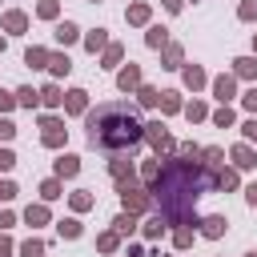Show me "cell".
Segmentation results:
<instances>
[{
  "label": "cell",
  "instance_id": "obj_36",
  "mask_svg": "<svg viewBox=\"0 0 257 257\" xmlns=\"http://www.w3.org/2000/svg\"><path fill=\"white\" fill-rule=\"evenodd\" d=\"M185 112H189V120H201V116H205V108H201V104H189Z\"/></svg>",
  "mask_w": 257,
  "mask_h": 257
},
{
  "label": "cell",
  "instance_id": "obj_3",
  "mask_svg": "<svg viewBox=\"0 0 257 257\" xmlns=\"http://www.w3.org/2000/svg\"><path fill=\"white\" fill-rule=\"evenodd\" d=\"M145 137H149L157 149H173V137L165 133V124H145Z\"/></svg>",
  "mask_w": 257,
  "mask_h": 257
},
{
  "label": "cell",
  "instance_id": "obj_22",
  "mask_svg": "<svg viewBox=\"0 0 257 257\" xmlns=\"http://www.w3.org/2000/svg\"><path fill=\"white\" fill-rule=\"evenodd\" d=\"M20 253H24V257H40V253H44V245H40V241H24V249H20Z\"/></svg>",
  "mask_w": 257,
  "mask_h": 257
},
{
  "label": "cell",
  "instance_id": "obj_32",
  "mask_svg": "<svg viewBox=\"0 0 257 257\" xmlns=\"http://www.w3.org/2000/svg\"><path fill=\"white\" fill-rule=\"evenodd\" d=\"M12 133H16V124H12V120H0V141H8Z\"/></svg>",
  "mask_w": 257,
  "mask_h": 257
},
{
  "label": "cell",
  "instance_id": "obj_30",
  "mask_svg": "<svg viewBox=\"0 0 257 257\" xmlns=\"http://www.w3.org/2000/svg\"><path fill=\"white\" fill-rule=\"evenodd\" d=\"M217 185H221V189H233V185H237V177H233V173H221V177H217Z\"/></svg>",
  "mask_w": 257,
  "mask_h": 257
},
{
  "label": "cell",
  "instance_id": "obj_16",
  "mask_svg": "<svg viewBox=\"0 0 257 257\" xmlns=\"http://www.w3.org/2000/svg\"><path fill=\"white\" fill-rule=\"evenodd\" d=\"M213 88H217V96H221V100H229V96H233V80H229V76H221Z\"/></svg>",
  "mask_w": 257,
  "mask_h": 257
},
{
  "label": "cell",
  "instance_id": "obj_10",
  "mask_svg": "<svg viewBox=\"0 0 257 257\" xmlns=\"http://www.w3.org/2000/svg\"><path fill=\"white\" fill-rule=\"evenodd\" d=\"M233 161H237L241 169H249V165H257V161H253V153H249L245 145H237V149H233Z\"/></svg>",
  "mask_w": 257,
  "mask_h": 257
},
{
  "label": "cell",
  "instance_id": "obj_40",
  "mask_svg": "<svg viewBox=\"0 0 257 257\" xmlns=\"http://www.w3.org/2000/svg\"><path fill=\"white\" fill-rule=\"evenodd\" d=\"M245 137H249V141H257V120H245Z\"/></svg>",
  "mask_w": 257,
  "mask_h": 257
},
{
  "label": "cell",
  "instance_id": "obj_7",
  "mask_svg": "<svg viewBox=\"0 0 257 257\" xmlns=\"http://www.w3.org/2000/svg\"><path fill=\"white\" fill-rule=\"evenodd\" d=\"M76 169H80L76 157H60V161H56V173H60V177H76Z\"/></svg>",
  "mask_w": 257,
  "mask_h": 257
},
{
  "label": "cell",
  "instance_id": "obj_38",
  "mask_svg": "<svg viewBox=\"0 0 257 257\" xmlns=\"http://www.w3.org/2000/svg\"><path fill=\"white\" fill-rule=\"evenodd\" d=\"M241 16H245V20H253V16H257V4H241Z\"/></svg>",
  "mask_w": 257,
  "mask_h": 257
},
{
  "label": "cell",
  "instance_id": "obj_8",
  "mask_svg": "<svg viewBox=\"0 0 257 257\" xmlns=\"http://www.w3.org/2000/svg\"><path fill=\"white\" fill-rule=\"evenodd\" d=\"M56 40H60V44H72V40H76V24H68V20L56 24Z\"/></svg>",
  "mask_w": 257,
  "mask_h": 257
},
{
  "label": "cell",
  "instance_id": "obj_21",
  "mask_svg": "<svg viewBox=\"0 0 257 257\" xmlns=\"http://www.w3.org/2000/svg\"><path fill=\"white\" fill-rule=\"evenodd\" d=\"M157 100H161V104H165V112H173V108H177V104H181V100H177V92H161V96H157Z\"/></svg>",
  "mask_w": 257,
  "mask_h": 257
},
{
  "label": "cell",
  "instance_id": "obj_28",
  "mask_svg": "<svg viewBox=\"0 0 257 257\" xmlns=\"http://www.w3.org/2000/svg\"><path fill=\"white\" fill-rule=\"evenodd\" d=\"M145 16H149V8H145V4H137V8H133V12H128V20H137V24H141V20H145Z\"/></svg>",
  "mask_w": 257,
  "mask_h": 257
},
{
  "label": "cell",
  "instance_id": "obj_42",
  "mask_svg": "<svg viewBox=\"0 0 257 257\" xmlns=\"http://www.w3.org/2000/svg\"><path fill=\"white\" fill-rule=\"evenodd\" d=\"M0 257H12V245H8L4 237H0Z\"/></svg>",
  "mask_w": 257,
  "mask_h": 257
},
{
  "label": "cell",
  "instance_id": "obj_27",
  "mask_svg": "<svg viewBox=\"0 0 257 257\" xmlns=\"http://www.w3.org/2000/svg\"><path fill=\"white\" fill-rule=\"evenodd\" d=\"M213 120L225 128V124H233V112H229V108H217V116H213Z\"/></svg>",
  "mask_w": 257,
  "mask_h": 257
},
{
  "label": "cell",
  "instance_id": "obj_13",
  "mask_svg": "<svg viewBox=\"0 0 257 257\" xmlns=\"http://www.w3.org/2000/svg\"><path fill=\"white\" fill-rule=\"evenodd\" d=\"M24 60H28L32 68H40V64L48 60V52H44V48H28V56H24Z\"/></svg>",
  "mask_w": 257,
  "mask_h": 257
},
{
  "label": "cell",
  "instance_id": "obj_35",
  "mask_svg": "<svg viewBox=\"0 0 257 257\" xmlns=\"http://www.w3.org/2000/svg\"><path fill=\"white\" fill-rule=\"evenodd\" d=\"M141 104H157V92L153 88H141Z\"/></svg>",
  "mask_w": 257,
  "mask_h": 257
},
{
  "label": "cell",
  "instance_id": "obj_26",
  "mask_svg": "<svg viewBox=\"0 0 257 257\" xmlns=\"http://www.w3.org/2000/svg\"><path fill=\"white\" fill-rule=\"evenodd\" d=\"M185 80H189V84H193V88H197V84H201V80H205V76H201V68H185Z\"/></svg>",
  "mask_w": 257,
  "mask_h": 257
},
{
  "label": "cell",
  "instance_id": "obj_17",
  "mask_svg": "<svg viewBox=\"0 0 257 257\" xmlns=\"http://www.w3.org/2000/svg\"><path fill=\"white\" fill-rule=\"evenodd\" d=\"M40 100H44V104H60L64 96H60V88H56V84H48V88L40 92Z\"/></svg>",
  "mask_w": 257,
  "mask_h": 257
},
{
  "label": "cell",
  "instance_id": "obj_23",
  "mask_svg": "<svg viewBox=\"0 0 257 257\" xmlns=\"http://www.w3.org/2000/svg\"><path fill=\"white\" fill-rule=\"evenodd\" d=\"M149 44L161 48V44H165V28H149Z\"/></svg>",
  "mask_w": 257,
  "mask_h": 257
},
{
  "label": "cell",
  "instance_id": "obj_44",
  "mask_svg": "<svg viewBox=\"0 0 257 257\" xmlns=\"http://www.w3.org/2000/svg\"><path fill=\"white\" fill-rule=\"evenodd\" d=\"M0 108H12V96L8 92H0Z\"/></svg>",
  "mask_w": 257,
  "mask_h": 257
},
{
  "label": "cell",
  "instance_id": "obj_1",
  "mask_svg": "<svg viewBox=\"0 0 257 257\" xmlns=\"http://www.w3.org/2000/svg\"><path fill=\"white\" fill-rule=\"evenodd\" d=\"M213 185H217V177H213V169H209V165L169 161V165L161 169V177H157L153 193L161 197V209H165L177 225H185V221L193 217V201H197L205 189H213Z\"/></svg>",
  "mask_w": 257,
  "mask_h": 257
},
{
  "label": "cell",
  "instance_id": "obj_25",
  "mask_svg": "<svg viewBox=\"0 0 257 257\" xmlns=\"http://www.w3.org/2000/svg\"><path fill=\"white\" fill-rule=\"evenodd\" d=\"M60 233H64V237H80V225H76V221H60Z\"/></svg>",
  "mask_w": 257,
  "mask_h": 257
},
{
  "label": "cell",
  "instance_id": "obj_2",
  "mask_svg": "<svg viewBox=\"0 0 257 257\" xmlns=\"http://www.w3.org/2000/svg\"><path fill=\"white\" fill-rule=\"evenodd\" d=\"M145 137V124L137 116L133 104L124 100H108L96 104V112H88V145L104 149V153H133Z\"/></svg>",
  "mask_w": 257,
  "mask_h": 257
},
{
  "label": "cell",
  "instance_id": "obj_33",
  "mask_svg": "<svg viewBox=\"0 0 257 257\" xmlns=\"http://www.w3.org/2000/svg\"><path fill=\"white\" fill-rule=\"evenodd\" d=\"M12 165H16V157H12L8 149H0V169H12Z\"/></svg>",
  "mask_w": 257,
  "mask_h": 257
},
{
  "label": "cell",
  "instance_id": "obj_15",
  "mask_svg": "<svg viewBox=\"0 0 257 257\" xmlns=\"http://www.w3.org/2000/svg\"><path fill=\"white\" fill-rule=\"evenodd\" d=\"M137 80H141V72H137V68H124V72H120V88H124V92H128Z\"/></svg>",
  "mask_w": 257,
  "mask_h": 257
},
{
  "label": "cell",
  "instance_id": "obj_34",
  "mask_svg": "<svg viewBox=\"0 0 257 257\" xmlns=\"http://www.w3.org/2000/svg\"><path fill=\"white\" fill-rule=\"evenodd\" d=\"M40 16H56V0H44L40 4Z\"/></svg>",
  "mask_w": 257,
  "mask_h": 257
},
{
  "label": "cell",
  "instance_id": "obj_31",
  "mask_svg": "<svg viewBox=\"0 0 257 257\" xmlns=\"http://www.w3.org/2000/svg\"><path fill=\"white\" fill-rule=\"evenodd\" d=\"M96 245H100V249H116V233H104Z\"/></svg>",
  "mask_w": 257,
  "mask_h": 257
},
{
  "label": "cell",
  "instance_id": "obj_5",
  "mask_svg": "<svg viewBox=\"0 0 257 257\" xmlns=\"http://www.w3.org/2000/svg\"><path fill=\"white\" fill-rule=\"evenodd\" d=\"M201 233H205V237H221V233H225V217H205V221H201Z\"/></svg>",
  "mask_w": 257,
  "mask_h": 257
},
{
  "label": "cell",
  "instance_id": "obj_20",
  "mask_svg": "<svg viewBox=\"0 0 257 257\" xmlns=\"http://www.w3.org/2000/svg\"><path fill=\"white\" fill-rule=\"evenodd\" d=\"M16 96H20V104H28V108H32V104H36V100H40V92H32V88H20V92H16Z\"/></svg>",
  "mask_w": 257,
  "mask_h": 257
},
{
  "label": "cell",
  "instance_id": "obj_11",
  "mask_svg": "<svg viewBox=\"0 0 257 257\" xmlns=\"http://www.w3.org/2000/svg\"><path fill=\"white\" fill-rule=\"evenodd\" d=\"M68 112H84V92H80V88L68 92Z\"/></svg>",
  "mask_w": 257,
  "mask_h": 257
},
{
  "label": "cell",
  "instance_id": "obj_12",
  "mask_svg": "<svg viewBox=\"0 0 257 257\" xmlns=\"http://www.w3.org/2000/svg\"><path fill=\"white\" fill-rule=\"evenodd\" d=\"M24 217H28V225H40V221H48V209H44V205H32Z\"/></svg>",
  "mask_w": 257,
  "mask_h": 257
},
{
  "label": "cell",
  "instance_id": "obj_37",
  "mask_svg": "<svg viewBox=\"0 0 257 257\" xmlns=\"http://www.w3.org/2000/svg\"><path fill=\"white\" fill-rule=\"evenodd\" d=\"M116 229L120 233H133V217H116Z\"/></svg>",
  "mask_w": 257,
  "mask_h": 257
},
{
  "label": "cell",
  "instance_id": "obj_4",
  "mask_svg": "<svg viewBox=\"0 0 257 257\" xmlns=\"http://www.w3.org/2000/svg\"><path fill=\"white\" fill-rule=\"evenodd\" d=\"M120 197H124V205H128V209H145V205H149V197H145V193H137V189H128V185L120 189Z\"/></svg>",
  "mask_w": 257,
  "mask_h": 257
},
{
  "label": "cell",
  "instance_id": "obj_19",
  "mask_svg": "<svg viewBox=\"0 0 257 257\" xmlns=\"http://www.w3.org/2000/svg\"><path fill=\"white\" fill-rule=\"evenodd\" d=\"M84 44H88V52H96V48H104V28H96V32H92V36H88Z\"/></svg>",
  "mask_w": 257,
  "mask_h": 257
},
{
  "label": "cell",
  "instance_id": "obj_47",
  "mask_svg": "<svg viewBox=\"0 0 257 257\" xmlns=\"http://www.w3.org/2000/svg\"><path fill=\"white\" fill-rule=\"evenodd\" d=\"M249 257H257V253H249Z\"/></svg>",
  "mask_w": 257,
  "mask_h": 257
},
{
  "label": "cell",
  "instance_id": "obj_46",
  "mask_svg": "<svg viewBox=\"0 0 257 257\" xmlns=\"http://www.w3.org/2000/svg\"><path fill=\"white\" fill-rule=\"evenodd\" d=\"M0 48H4V40H0Z\"/></svg>",
  "mask_w": 257,
  "mask_h": 257
},
{
  "label": "cell",
  "instance_id": "obj_29",
  "mask_svg": "<svg viewBox=\"0 0 257 257\" xmlns=\"http://www.w3.org/2000/svg\"><path fill=\"white\" fill-rule=\"evenodd\" d=\"M165 60H169L165 68H177V60H181V48H169V52H165Z\"/></svg>",
  "mask_w": 257,
  "mask_h": 257
},
{
  "label": "cell",
  "instance_id": "obj_18",
  "mask_svg": "<svg viewBox=\"0 0 257 257\" xmlns=\"http://www.w3.org/2000/svg\"><path fill=\"white\" fill-rule=\"evenodd\" d=\"M237 72H241V76H257V60L241 56V60H237Z\"/></svg>",
  "mask_w": 257,
  "mask_h": 257
},
{
  "label": "cell",
  "instance_id": "obj_9",
  "mask_svg": "<svg viewBox=\"0 0 257 257\" xmlns=\"http://www.w3.org/2000/svg\"><path fill=\"white\" fill-rule=\"evenodd\" d=\"M24 24H28V20H24V12H8V16H4V28H8V32H20Z\"/></svg>",
  "mask_w": 257,
  "mask_h": 257
},
{
  "label": "cell",
  "instance_id": "obj_39",
  "mask_svg": "<svg viewBox=\"0 0 257 257\" xmlns=\"http://www.w3.org/2000/svg\"><path fill=\"white\" fill-rule=\"evenodd\" d=\"M245 108H257V88H249V92H245Z\"/></svg>",
  "mask_w": 257,
  "mask_h": 257
},
{
  "label": "cell",
  "instance_id": "obj_24",
  "mask_svg": "<svg viewBox=\"0 0 257 257\" xmlns=\"http://www.w3.org/2000/svg\"><path fill=\"white\" fill-rule=\"evenodd\" d=\"M40 193L52 201V197H60V185H56V181H44V185H40Z\"/></svg>",
  "mask_w": 257,
  "mask_h": 257
},
{
  "label": "cell",
  "instance_id": "obj_45",
  "mask_svg": "<svg viewBox=\"0 0 257 257\" xmlns=\"http://www.w3.org/2000/svg\"><path fill=\"white\" fill-rule=\"evenodd\" d=\"M165 8H169V12H177V8H181V0H165Z\"/></svg>",
  "mask_w": 257,
  "mask_h": 257
},
{
  "label": "cell",
  "instance_id": "obj_14",
  "mask_svg": "<svg viewBox=\"0 0 257 257\" xmlns=\"http://www.w3.org/2000/svg\"><path fill=\"white\" fill-rule=\"evenodd\" d=\"M48 68H52V72L60 76V72H68L72 64H68V56H48Z\"/></svg>",
  "mask_w": 257,
  "mask_h": 257
},
{
  "label": "cell",
  "instance_id": "obj_6",
  "mask_svg": "<svg viewBox=\"0 0 257 257\" xmlns=\"http://www.w3.org/2000/svg\"><path fill=\"white\" fill-rule=\"evenodd\" d=\"M60 128H64V124L48 116V120H44V145H60Z\"/></svg>",
  "mask_w": 257,
  "mask_h": 257
},
{
  "label": "cell",
  "instance_id": "obj_43",
  "mask_svg": "<svg viewBox=\"0 0 257 257\" xmlns=\"http://www.w3.org/2000/svg\"><path fill=\"white\" fill-rule=\"evenodd\" d=\"M12 225V213H0V229H8Z\"/></svg>",
  "mask_w": 257,
  "mask_h": 257
},
{
  "label": "cell",
  "instance_id": "obj_41",
  "mask_svg": "<svg viewBox=\"0 0 257 257\" xmlns=\"http://www.w3.org/2000/svg\"><path fill=\"white\" fill-rule=\"evenodd\" d=\"M245 197H249V205H257V185H249V189H245Z\"/></svg>",
  "mask_w": 257,
  "mask_h": 257
}]
</instances>
